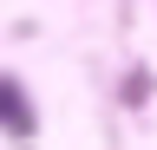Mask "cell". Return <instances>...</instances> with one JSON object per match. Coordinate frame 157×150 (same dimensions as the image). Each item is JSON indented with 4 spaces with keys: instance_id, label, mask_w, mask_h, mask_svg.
<instances>
[{
    "instance_id": "1",
    "label": "cell",
    "mask_w": 157,
    "mask_h": 150,
    "mask_svg": "<svg viewBox=\"0 0 157 150\" xmlns=\"http://www.w3.org/2000/svg\"><path fill=\"white\" fill-rule=\"evenodd\" d=\"M0 124H7V130H33V111H26V98H20L7 79H0Z\"/></svg>"
}]
</instances>
